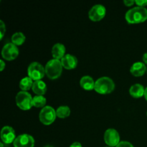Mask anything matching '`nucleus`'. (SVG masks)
Masks as SVG:
<instances>
[{"label":"nucleus","instance_id":"1","mask_svg":"<svg viewBox=\"0 0 147 147\" xmlns=\"http://www.w3.org/2000/svg\"><path fill=\"white\" fill-rule=\"evenodd\" d=\"M126 20L130 24H138L147 20V9L145 7H136L126 12Z\"/></svg>","mask_w":147,"mask_h":147},{"label":"nucleus","instance_id":"2","mask_svg":"<svg viewBox=\"0 0 147 147\" xmlns=\"http://www.w3.org/2000/svg\"><path fill=\"white\" fill-rule=\"evenodd\" d=\"M114 88V82L109 77L100 78L95 83V90L100 94H109L113 92Z\"/></svg>","mask_w":147,"mask_h":147},{"label":"nucleus","instance_id":"3","mask_svg":"<svg viewBox=\"0 0 147 147\" xmlns=\"http://www.w3.org/2000/svg\"><path fill=\"white\" fill-rule=\"evenodd\" d=\"M45 69L47 77L52 80H54L60 76L63 71V65L59 60L53 59L47 62Z\"/></svg>","mask_w":147,"mask_h":147},{"label":"nucleus","instance_id":"4","mask_svg":"<svg viewBox=\"0 0 147 147\" xmlns=\"http://www.w3.org/2000/svg\"><path fill=\"white\" fill-rule=\"evenodd\" d=\"M31 95L26 91H20L16 96V103L20 109L24 111L30 110L33 106Z\"/></svg>","mask_w":147,"mask_h":147},{"label":"nucleus","instance_id":"5","mask_svg":"<svg viewBox=\"0 0 147 147\" xmlns=\"http://www.w3.org/2000/svg\"><path fill=\"white\" fill-rule=\"evenodd\" d=\"M28 77L32 80H40L45 74V69L40 63L34 62L29 65L27 69Z\"/></svg>","mask_w":147,"mask_h":147},{"label":"nucleus","instance_id":"6","mask_svg":"<svg viewBox=\"0 0 147 147\" xmlns=\"http://www.w3.org/2000/svg\"><path fill=\"white\" fill-rule=\"evenodd\" d=\"M57 116L56 111L51 106H45L39 115L40 121L45 125H50L54 122Z\"/></svg>","mask_w":147,"mask_h":147},{"label":"nucleus","instance_id":"7","mask_svg":"<svg viewBox=\"0 0 147 147\" xmlns=\"http://www.w3.org/2000/svg\"><path fill=\"white\" fill-rule=\"evenodd\" d=\"M3 58L7 60H12L17 58L19 55V50L17 45L13 43H7L4 46L1 51Z\"/></svg>","mask_w":147,"mask_h":147},{"label":"nucleus","instance_id":"8","mask_svg":"<svg viewBox=\"0 0 147 147\" xmlns=\"http://www.w3.org/2000/svg\"><path fill=\"white\" fill-rule=\"evenodd\" d=\"M104 141L109 146L116 147L121 142L119 134L113 129H107L104 134Z\"/></svg>","mask_w":147,"mask_h":147},{"label":"nucleus","instance_id":"9","mask_svg":"<svg viewBox=\"0 0 147 147\" xmlns=\"http://www.w3.org/2000/svg\"><path fill=\"white\" fill-rule=\"evenodd\" d=\"M106 12V10L104 6L102 5V4H96L89 11V18L92 21H100L102 19L104 18Z\"/></svg>","mask_w":147,"mask_h":147},{"label":"nucleus","instance_id":"10","mask_svg":"<svg viewBox=\"0 0 147 147\" xmlns=\"http://www.w3.org/2000/svg\"><path fill=\"white\" fill-rule=\"evenodd\" d=\"M34 139L29 134H21L14 142V147H34Z\"/></svg>","mask_w":147,"mask_h":147},{"label":"nucleus","instance_id":"11","mask_svg":"<svg viewBox=\"0 0 147 147\" xmlns=\"http://www.w3.org/2000/svg\"><path fill=\"white\" fill-rule=\"evenodd\" d=\"M1 140L4 143L11 144V142H14L16 139V135L14 130L10 126H4L2 128L1 131Z\"/></svg>","mask_w":147,"mask_h":147},{"label":"nucleus","instance_id":"12","mask_svg":"<svg viewBox=\"0 0 147 147\" xmlns=\"http://www.w3.org/2000/svg\"><path fill=\"white\" fill-rule=\"evenodd\" d=\"M61 64L64 68L67 70H72L76 68L78 65V60L75 56L72 55L67 54L60 60Z\"/></svg>","mask_w":147,"mask_h":147},{"label":"nucleus","instance_id":"13","mask_svg":"<svg viewBox=\"0 0 147 147\" xmlns=\"http://www.w3.org/2000/svg\"><path fill=\"white\" fill-rule=\"evenodd\" d=\"M146 69L147 68L144 63H142V62H136L132 65L130 71L133 76L139 77V76H142L144 74L145 72L146 71Z\"/></svg>","mask_w":147,"mask_h":147},{"label":"nucleus","instance_id":"14","mask_svg":"<svg viewBox=\"0 0 147 147\" xmlns=\"http://www.w3.org/2000/svg\"><path fill=\"white\" fill-rule=\"evenodd\" d=\"M65 47L64 45L61 43H56L52 48V55L54 59L56 60H61L65 56Z\"/></svg>","mask_w":147,"mask_h":147},{"label":"nucleus","instance_id":"15","mask_svg":"<svg viewBox=\"0 0 147 147\" xmlns=\"http://www.w3.org/2000/svg\"><path fill=\"white\" fill-rule=\"evenodd\" d=\"M32 90L37 96H43L47 91V86L42 80H36L33 83Z\"/></svg>","mask_w":147,"mask_h":147},{"label":"nucleus","instance_id":"16","mask_svg":"<svg viewBox=\"0 0 147 147\" xmlns=\"http://www.w3.org/2000/svg\"><path fill=\"white\" fill-rule=\"evenodd\" d=\"M145 89L142 85L136 83V84L133 85L131 86L130 89H129V93L131 96L136 98H139L142 97L144 96Z\"/></svg>","mask_w":147,"mask_h":147},{"label":"nucleus","instance_id":"17","mask_svg":"<svg viewBox=\"0 0 147 147\" xmlns=\"http://www.w3.org/2000/svg\"><path fill=\"white\" fill-rule=\"evenodd\" d=\"M95 83L96 82H94L93 79L88 76H83L80 80V86L86 90H90L94 89Z\"/></svg>","mask_w":147,"mask_h":147},{"label":"nucleus","instance_id":"18","mask_svg":"<svg viewBox=\"0 0 147 147\" xmlns=\"http://www.w3.org/2000/svg\"><path fill=\"white\" fill-rule=\"evenodd\" d=\"M34 82L30 77H25L20 80V88L22 90V91H27L32 88V85Z\"/></svg>","mask_w":147,"mask_h":147},{"label":"nucleus","instance_id":"19","mask_svg":"<svg viewBox=\"0 0 147 147\" xmlns=\"http://www.w3.org/2000/svg\"><path fill=\"white\" fill-rule=\"evenodd\" d=\"M70 114V109L68 106H60L56 111V115L57 117L64 119V118L67 117Z\"/></svg>","mask_w":147,"mask_h":147},{"label":"nucleus","instance_id":"20","mask_svg":"<svg viewBox=\"0 0 147 147\" xmlns=\"http://www.w3.org/2000/svg\"><path fill=\"white\" fill-rule=\"evenodd\" d=\"M25 36L22 32H15L11 37V41L15 45H21L25 41Z\"/></svg>","mask_w":147,"mask_h":147},{"label":"nucleus","instance_id":"21","mask_svg":"<svg viewBox=\"0 0 147 147\" xmlns=\"http://www.w3.org/2000/svg\"><path fill=\"white\" fill-rule=\"evenodd\" d=\"M46 103V98L43 96H36L32 99L33 106L37 108L43 107Z\"/></svg>","mask_w":147,"mask_h":147},{"label":"nucleus","instance_id":"22","mask_svg":"<svg viewBox=\"0 0 147 147\" xmlns=\"http://www.w3.org/2000/svg\"><path fill=\"white\" fill-rule=\"evenodd\" d=\"M6 31V27H5V24L3 22V21H0V32H1V40H2L3 37L4 35V33H5Z\"/></svg>","mask_w":147,"mask_h":147},{"label":"nucleus","instance_id":"23","mask_svg":"<svg viewBox=\"0 0 147 147\" xmlns=\"http://www.w3.org/2000/svg\"><path fill=\"white\" fill-rule=\"evenodd\" d=\"M116 147H134V146L130 143V142L123 141V142H121L120 143L116 146Z\"/></svg>","mask_w":147,"mask_h":147},{"label":"nucleus","instance_id":"24","mask_svg":"<svg viewBox=\"0 0 147 147\" xmlns=\"http://www.w3.org/2000/svg\"><path fill=\"white\" fill-rule=\"evenodd\" d=\"M135 3L139 7H144L145 6L147 5V0H136V1H135Z\"/></svg>","mask_w":147,"mask_h":147},{"label":"nucleus","instance_id":"25","mask_svg":"<svg viewBox=\"0 0 147 147\" xmlns=\"http://www.w3.org/2000/svg\"><path fill=\"white\" fill-rule=\"evenodd\" d=\"M123 3H124V4L126 6L131 7V6H132L134 4L135 1H134V0H125V1H123Z\"/></svg>","mask_w":147,"mask_h":147},{"label":"nucleus","instance_id":"26","mask_svg":"<svg viewBox=\"0 0 147 147\" xmlns=\"http://www.w3.org/2000/svg\"><path fill=\"white\" fill-rule=\"evenodd\" d=\"M70 147H82V145L79 142H74V143L70 145Z\"/></svg>","mask_w":147,"mask_h":147},{"label":"nucleus","instance_id":"27","mask_svg":"<svg viewBox=\"0 0 147 147\" xmlns=\"http://www.w3.org/2000/svg\"><path fill=\"white\" fill-rule=\"evenodd\" d=\"M0 64H1V69L0 70H1V71H2L4 69V67H5V63H4V62L2 60H0Z\"/></svg>","mask_w":147,"mask_h":147},{"label":"nucleus","instance_id":"28","mask_svg":"<svg viewBox=\"0 0 147 147\" xmlns=\"http://www.w3.org/2000/svg\"><path fill=\"white\" fill-rule=\"evenodd\" d=\"M143 61L144 63V64L147 65V53H144L143 55Z\"/></svg>","mask_w":147,"mask_h":147},{"label":"nucleus","instance_id":"29","mask_svg":"<svg viewBox=\"0 0 147 147\" xmlns=\"http://www.w3.org/2000/svg\"><path fill=\"white\" fill-rule=\"evenodd\" d=\"M144 98L145 99L147 100V87L145 88V92H144Z\"/></svg>","mask_w":147,"mask_h":147},{"label":"nucleus","instance_id":"30","mask_svg":"<svg viewBox=\"0 0 147 147\" xmlns=\"http://www.w3.org/2000/svg\"><path fill=\"white\" fill-rule=\"evenodd\" d=\"M0 146L4 147V144H3V143H0Z\"/></svg>","mask_w":147,"mask_h":147},{"label":"nucleus","instance_id":"31","mask_svg":"<svg viewBox=\"0 0 147 147\" xmlns=\"http://www.w3.org/2000/svg\"><path fill=\"white\" fill-rule=\"evenodd\" d=\"M45 147H53V146H50V145H47V146H45Z\"/></svg>","mask_w":147,"mask_h":147},{"label":"nucleus","instance_id":"32","mask_svg":"<svg viewBox=\"0 0 147 147\" xmlns=\"http://www.w3.org/2000/svg\"><path fill=\"white\" fill-rule=\"evenodd\" d=\"M106 147H111V146H106Z\"/></svg>","mask_w":147,"mask_h":147},{"label":"nucleus","instance_id":"33","mask_svg":"<svg viewBox=\"0 0 147 147\" xmlns=\"http://www.w3.org/2000/svg\"><path fill=\"white\" fill-rule=\"evenodd\" d=\"M146 71H147V69H146Z\"/></svg>","mask_w":147,"mask_h":147}]
</instances>
